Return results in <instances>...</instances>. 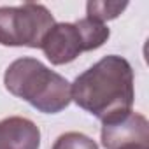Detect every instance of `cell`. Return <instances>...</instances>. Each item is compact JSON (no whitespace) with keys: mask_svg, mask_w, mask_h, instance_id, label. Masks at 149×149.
I'll use <instances>...</instances> for the list:
<instances>
[{"mask_svg":"<svg viewBox=\"0 0 149 149\" xmlns=\"http://www.w3.org/2000/svg\"><path fill=\"white\" fill-rule=\"evenodd\" d=\"M70 98L102 123L132 112L135 100L133 68L123 56L107 54L76 77Z\"/></svg>","mask_w":149,"mask_h":149,"instance_id":"cell-1","label":"cell"},{"mask_svg":"<svg viewBox=\"0 0 149 149\" xmlns=\"http://www.w3.org/2000/svg\"><path fill=\"white\" fill-rule=\"evenodd\" d=\"M7 91L44 114H58L70 104V83L42 61L23 56L14 60L6 74Z\"/></svg>","mask_w":149,"mask_h":149,"instance_id":"cell-2","label":"cell"},{"mask_svg":"<svg viewBox=\"0 0 149 149\" xmlns=\"http://www.w3.org/2000/svg\"><path fill=\"white\" fill-rule=\"evenodd\" d=\"M111 37L105 23L81 18L74 23H54L42 40L40 49L53 65L74 61L81 53L102 47Z\"/></svg>","mask_w":149,"mask_h":149,"instance_id":"cell-3","label":"cell"},{"mask_svg":"<svg viewBox=\"0 0 149 149\" xmlns=\"http://www.w3.org/2000/svg\"><path fill=\"white\" fill-rule=\"evenodd\" d=\"M54 23V16L42 4L25 2L16 7L4 6L0 7V44L37 49Z\"/></svg>","mask_w":149,"mask_h":149,"instance_id":"cell-4","label":"cell"},{"mask_svg":"<svg viewBox=\"0 0 149 149\" xmlns=\"http://www.w3.org/2000/svg\"><path fill=\"white\" fill-rule=\"evenodd\" d=\"M102 146L105 149H149V123L139 112L102 123Z\"/></svg>","mask_w":149,"mask_h":149,"instance_id":"cell-5","label":"cell"},{"mask_svg":"<svg viewBox=\"0 0 149 149\" xmlns=\"http://www.w3.org/2000/svg\"><path fill=\"white\" fill-rule=\"evenodd\" d=\"M39 126L21 116H9L0 119V149H39Z\"/></svg>","mask_w":149,"mask_h":149,"instance_id":"cell-6","label":"cell"},{"mask_svg":"<svg viewBox=\"0 0 149 149\" xmlns=\"http://www.w3.org/2000/svg\"><path fill=\"white\" fill-rule=\"evenodd\" d=\"M128 7V2H107V0H91L86 4V18H91L95 21L105 23L109 19H116L125 9Z\"/></svg>","mask_w":149,"mask_h":149,"instance_id":"cell-7","label":"cell"},{"mask_svg":"<svg viewBox=\"0 0 149 149\" xmlns=\"http://www.w3.org/2000/svg\"><path fill=\"white\" fill-rule=\"evenodd\" d=\"M53 149H98V144L81 132H67L54 140Z\"/></svg>","mask_w":149,"mask_h":149,"instance_id":"cell-8","label":"cell"}]
</instances>
